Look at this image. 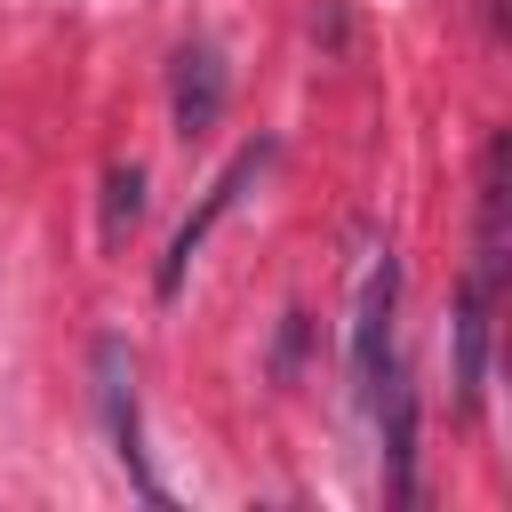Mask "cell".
<instances>
[{"label": "cell", "instance_id": "cell-4", "mask_svg": "<svg viewBox=\"0 0 512 512\" xmlns=\"http://www.w3.org/2000/svg\"><path fill=\"white\" fill-rule=\"evenodd\" d=\"M224 96H232L224 56H216L208 40L176 48V72H168V112H176V136H184V144H200V136L224 120Z\"/></svg>", "mask_w": 512, "mask_h": 512}, {"label": "cell", "instance_id": "cell-5", "mask_svg": "<svg viewBox=\"0 0 512 512\" xmlns=\"http://www.w3.org/2000/svg\"><path fill=\"white\" fill-rule=\"evenodd\" d=\"M504 136L488 144V160H480V232H472V280L496 296V280H504Z\"/></svg>", "mask_w": 512, "mask_h": 512}, {"label": "cell", "instance_id": "cell-3", "mask_svg": "<svg viewBox=\"0 0 512 512\" xmlns=\"http://www.w3.org/2000/svg\"><path fill=\"white\" fill-rule=\"evenodd\" d=\"M264 168H272V136H256V144H248V152H240V160H232V168H224V176H216V184L200 192V208H192V216L176 224V240H168V256H160V280H152L160 296H176V288H184V272H192L200 240H208V232H216V224H224V216L240 208V192H248V184H256Z\"/></svg>", "mask_w": 512, "mask_h": 512}, {"label": "cell", "instance_id": "cell-6", "mask_svg": "<svg viewBox=\"0 0 512 512\" xmlns=\"http://www.w3.org/2000/svg\"><path fill=\"white\" fill-rule=\"evenodd\" d=\"M480 384H488V288L464 280V296H456V400L480 408Z\"/></svg>", "mask_w": 512, "mask_h": 512}, {"label": "cell", "instance_id": "cell-7", "mask_svg": "<svg viewBox=\"0 0 512 512\" xmlns=\"http://www.w3.org/2000/svg\"><path fill=\"white\" fill-rule=\"evenodd\" d=\"M136 216H144V168L136 160H112L104 168V248H120L136 232Z\"/></svg>", "mask_w": 512, "mask_h": 512}, {"label": "cell", "instance_id": "cell-2", "mask_svg": "<svg viewBox=\"0 0 512 512\" xmlns=\"http://www.w3.org/2000/svg\"><path fill=\"white\" fill-rule=\"evenodd\" d=\"M96 408H104L112 456H120V472L136 480V496H144V504H168V488H160V480H152V464H144V424H136V368H128V344H120V336H104V344H96Z\"/></svg>", "mask_w": 512, "mask_h": 512}, {"label": "cell", "instance_id": "cell-1", "mask_svg": "<svg viewBox=\"0 0 512 512\" xmlns=\"http://www.w3.org/2000/svg\"><path fill=\"white\" fill-rule=\"evenodd\" d=\"M392 312H400V264H392V248H368V272H360V288H352V400L368 408L376 400V384L392 376Z\"/></svg>", "mask_w": 512, "mask_h": 512}]
</instances>
